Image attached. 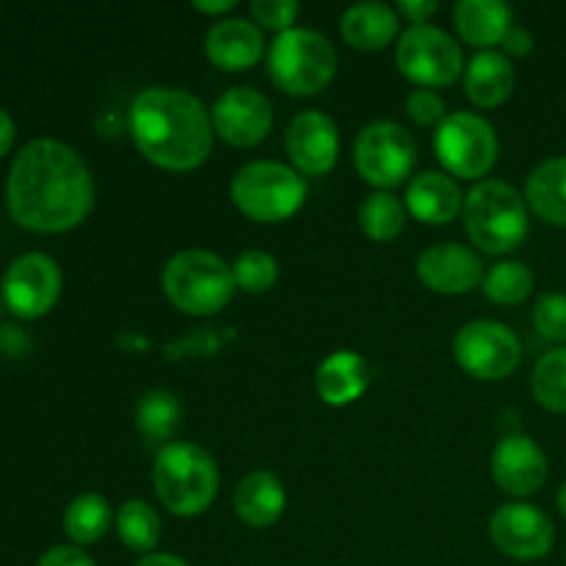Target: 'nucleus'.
<instances>
[{"mask_svg":"<svg viewBox=\"0 0 566 566\" xmlns=\"http://www.w3.org/2000/svg\"><path fill=\"white\" fill-rule=\"evenodd\" d=\"M130 138L138 153L164 171H193L213 149V119L202 99L169 86L144 88L133 97Z\"/></svg>","mask_w":566,"mask_h":566,"instance_id":"2","label":"nucleus"},{"mask_svg":"<svg viewBox=\"0 0 566 566\" xmlns=\"http://www.w3.org/2000/svg\"><path fill=\"white\" fill-rule=\"evenodd\" d=\"M418 166V144L412 133L398 122H370L359 130L354 142V169L368 186L379 191L403 186L415 177Z\"/></svg>","mask_w":566,"mask_h":566,"instance_id":"9","label":"nucleus"},{"mask_svg":"<svg viewBox=\"0 0 566 566\" xmlns=\"http://www.w3.org/2000/svg\"><path fill=\"white\" fill-rule=\"evenodd\" d=\"M0 310H3V296H0Z\"/></svg>","mask_w":566,"mask_h":566,"instance_id":"43","label":"nucleus"},{"mask_svg":"<svg viewBox=\"0 0 566 566\" xmlns=\"http://www.w3.org/2000/svg\"><path fill=\"white\" fill-rule=\"evenodd\" d=\"M235 6H238L235 0H193V11H199V14H210V17L230 14Z\"/></svg>","mask_w":566,"mask_h":566,"instance_id":"39","label":"nucleus"},{"mask_svg":"<svg viewBox=\"0 0 566 566\" xmlns=\"http://www.w3.org/2000/svg\"><path fill=\"white\" fill-rule=\"evenodd\" d=\"M525 202L545 224L566 227V155L551 158L531 171L525 182Z\"/></svg>","mask_w":566,"mask_h":566,"instance_id":"25","label":"nucleus"},{"mask_svg":"<svg viewBox=\"0 0 566 566\" xmlns=\"http://www.w3.org/2000/svg\"><path fill=\"white\" fill-rule=\"evenodd\" d=\"M481 287H484V296L490 302L514 307L534 293V271L520 260H501L486 271Z\"/></svg>","mask_w":566,"mask_h":566,"instance_id":"30","label":"nucleus"},{"mask_svg":"<svg viewBox=\"0 0 566 566\" xmlns=\"http://www.w3.org/2000/svg\"><path fill=\"white\" fill-rule=\"evenodd\" d=\"M166 298L186 315H216L235 296L232 265L208 249H182L171 254L160 274Z\"/></svg>","mask_w":566,"mask_h":566,"instance_id":"5","label":"nucleus"},{"mask_svg":"<svg viewBox=\"0 0 566 566\" xmlns=\"http://www.w3.org/2000/svg\"><path fill=\"white\" fill-rule=\"evenodd\" d=\"M340 33L348 48L374 53L398 36V11L387 3H354L343 11Z\"/></svg>","mask_w":566,"mask_h":566,"instance_id":"24","label":"nucleus"},{"mask_svg":"<svg viewBox=\"0 0 566 566\" xmlns=\"http://www.w3.org/2000/svg\"><path fill=\"white\" fill-rule=\"evenodd\" d=\"M114 509L103 495H77L75 501L66 506L64 512V531L75 545H94L108 534L111 523H114Z\"/></svg>","mask_w":566,"mask_h":566,"instance_id":"27","label":"nucleus"},{"mask_svg":"<svg viewBox=\"0 0 566 566\" xmlns=\"http://www.w3.org/2000/svg\"><path fill=\"white\" fill-rule=\"evenodd\" d=\"M285 149L298 175L324 177L335 169L337 158H340V130L324 111H302L287 125Z\"/></svg>","mask_w":566,"mask_h":566,"instance_id":"15","label":"nucleus"},{"mask_svg":"<svg viewBox=\"0 0 566 566\" xmlns=\"http://www.w3.org/2000/svg\"><path fill=\"white\" fill-rule=\"evenodd\" d=\"M558 509H562V514H564V520H566V481H564L562 490H558Z\"/></svg>","mask_w":566,"mask_h":566,"instance_id":"42","label":"nucleus"},{"mask_svg":"<svg viewBox=\"0 0 566 566\" xmlns=\"http://www.w3.org/2000/svg\"><path fill=\"white\" fill-rule=\"evenodd\" d=\"M501 48L506 59H523V55H528L534 50V36L523 25H512Z\"/></svg>","mask_w":566,"mask_h":566,"instance_id":"38","label":"nucleus"},{"mask_svg":"<svg viewBox=\"0 0 566 566\" xmlns=\"http://www.w3.org/2000/svg\"><path fill=\"white\" fill-rule=\"evenodd\" d=\"M464 232L475 249L492 258L514 252L531 232L528 202L503 180H481L464 193Z\"/></svg>","mask_w":566,"mask_h":566,"instance_id":"3","label":"nucleus"},{"mask_svg":"<svg viewBox=\"0 0 566 566\" xmlns=\"http://www.w3.org/2000/svg\"><path fill=\"white\" fill-rule=\"evenodd\" d=\"M409 216L429 227H446L462 216L464 197L459 182L446 171H423L412 177L403 197Z\"/></svg>","mask_w":566,"mask_h":566,"instance_id":"19","label":"nucleus"},{"mask_svg":"<svg viewBox=\"0 0 566 566\" xmlns=\"http://www.w3.org/2000/svg\"><path fill=\"white\" fill-rule=\"evenodd\" d=\"M418 280L442 296H462L484 282V260L462 243H434L418 258Z\"/></svg>","mask_w":566,"mask_h":566,"instance_id":"17","label":"nucleus"},{"mask_svg":"<svg viewBox=\"0 0 566 566\" xmlns=\"http://www.w3.org/2000/svg\"><path fill=\"white\" fill-rule=\"evenodd\" d=\"M407 116L420 127H440L448 116L446 99L434 88H412L407 97Z\"/></svg>","mask_w":566,"mask_h":566,"instance_id":"35","label":"nucleus"},{"mask_svg":"<svg viewBox=\"0 0 566 566\" xmlns=\"http://www.w3.org/2000/svg\"><path fill=\"white\" fill-rule=\"evenodd\" d=\"M534 329L539 332L545 340L566 346V296L564 293H545L539 302L534 304Z\"/></svg>","mask_w":566,"mask_h":566,"instance_id":"33","label":"nucleus"},{"mask_svg":"<svg viewBox=\"0 0 566 566\" xmlns=\"http://www.w3.org/2000/svg\"><path fill=\"white\" fill-rule=\"evenodd\" d=\"M531 392L542 409L566 415V346L553 348L536 363L531 374Z\"/></svg>","mask_w":566,"mask_h":566,"instance_id":"31","label":"nucleus"},{"mask_svg":"<svg viewBox=\"0 0 566 566\" xmlns=\"http://www.w3.org/2000/svg\"><path fill=\"white\" fill-rule=\"evenodd\" d=\"M407 205L390 191H374L365 197L363 208H359V224L363 232L376 243H387L398 238L407 227Z\"/></svg>","mask_w":566,"mask_h":566,"instance_id":"29","label":"nucleus"},{"mask_svg":"<svg viewBox=\"0 0 566 566\" xmlns=\"http://www.w3.org/2000/svg\"><path fill=\"white\" fill-rule=\"evenodd\" d=\"M370 368L363 354L357 352H335L318 365L315 370V392L326 407H352L368 392Z\"/></svg>","mask_w":566,"mask_h":566,"instance_id":"20","label":"nucleus"},{"mask_svg":"<svg viewBox=\"0 0 566 566\" xmlns=\"http://www.w3.org/2000/svg\"><path fill=\"white\" fill-rule=\"evenodd\" d=\"M230 197L249 221L282 224L307 202V182L293 166L276 160H252L235 171Z\"/></svg>","mask_w":566,"mask_h":566,"instance_id":"7","label":"nucleus"},{"mask_svg":"<svg viewBox=\"0 0 566 566\" xmlns=\"http://www.w3.org/2000/svg\"><path fill=\"white\" fill-rule=\"evenodd\" d=\"M501 142L484 116L473 111H453L434 130V155L453 180H484L497 164Z\"/></svg>","mask_w":566,"mask_h":566,"instance_id":"8","label":"nucleus"},{"mask_svg":"<svg viewBox=\"0 0 566 566\" xmlns=\"http://www.w3.org/2000/svg\"><path fill=\"white\" fill-rule=\"evenodd\" d=\"M490 539L514 562H539L556 545L553 520L539 506L514 501L503 503L490 520Z\"/></svg>","mask_w":566,"mask_h":566,"instance_id":"13","label":"nucleus"},{"mask_svg":"<svg viewBox=\"0 0 566 566\" xmlns=\"http://www.w3.org/2000/svg\"><path fill=\"white\" fill-rule=\"evenodd\" d=\"M232 509H235L238 520L249 528H271L285 514L287 492L274 473L254 470L235 486Z\"/></svg>","mask_w":566,"mask_h":566,"instance_id":"21","label":"nucleus"},{"mask_svg":"<svg viewBox=\"0 0 566 566\" xmlns=\"http://www.w3.org/2000/svg\"><path fill=\"white\" fill-rule=\"evenodd\" d=\"M116 534L122 545L133 553L149 556L160 542V514L142 497H130L116 512Z\"/></svg>","mask_w":566,"mask_h":566,"instance_id":"28","label":"nucleus"},{"mask_svg":"<svg viewBox=\"0 0 566 566\" xmlns=\"http://www.w3.org/2000/svg\"><path fill=\"white\" fill-rule=\"evenodd\" d=\"M36 566H97V564H94L92 556L83 553L81 547L59 545V547H50V551L39 558Z\"/></svg>","mask_w":566,"mask_h":566,"instance_id":"36","label":"nucleus"},{"mask_svg":"<svg viewBox=\"0 0 566 566\" xmlns=\"http://www.w3.org/2000/svg\"><path fill=\"white\" fill-rule=\"evenodd\" d=\"M396 64L418 88H442L464 75V53L457 39L437 25H409L396 44Z\"/></svg>","mask_w":566,"mask_h":566,"instance_id":"10","label":"nucleus"},{"mask_svg":"<svg viewBox=\"0 0 566 566\" xmlns=\"http://www.w3.org/2000/svg\"><path fill=\"white\" fill-rule=\"evenodd\" d=\"M269 75L291 97H313L329 88L337 72V50L313 28H291L269 44Z\"/></svg>","mask_w":566,"mask_h":566,"instance_id":"6","label":"nucleus"},{"mask_svg":"<svg viewBox=\"0 0 566 566\" xmlns=\"http://www.w3.org/2000/svg\"><path fill=\"white\" fill-rule=\"evenodd\" d=\"M61 269L50 254L28 252L9 265L0 296L9 313L22 321H36L55 307L61 296Z\"/></svg>","mask_w":566,"mask_h":566,"instance_id":"12","label":"nucleus"},{"mask_svg":"<svg viewBox=\"0 0 566 566\" xmlns=\"http://www.w3.org/2000/svg\"><path fill=\"white\" fill-rule=\"evenodd\" d=\"M219 464L197 442H169L158 448L153 486L175 517H199L219 495Z\"/></svg>","mask_w":566,"mask_h":566,"instance_id":"4","label":"nucleus"},{"mask_svg":"<svg viewBox=\"0 0 566 566\" xmlns=\"http://www.w3.org/2000/svg\"><path fill=\"white\" fill-rule=\"evenodd\" d=\"M453 359L479 381H503L520 368L523 343L506 324L479 318L464 324L453 337Z\"/></svg>","mask_w":566,"mask_h":566,"instance_id":"11","label":"nucleus"},{"mask_svg":"<svg viewBox=\"0 0 566 566\" xmlns=\"http://www.w3.org/2000/svg\"><path fill=\"white\" fill-rule=\"evenodd\" d=\"M232 280H235L238 291L252 293V296L269 293L280 280V263L274 254L263 252V249H247L232 263Z\"/></svg>","mask_w":566,"mask_h":566,"instance_id":"32","label":"nucleus"},{"mask_svg":"<svg viewBox=\"0 0 566 566\" xmlns=\"http://www.w3.org/2000/svg\"><path fill=\"white\" fill-rule=\"evenodd\" d=\"M136 566H191V564L182 562L180 556H171V553H149V556H144Z\"/></svg>","mask_w":566,"mask_h":566,"instance_id":"41","label":"nucleus"},{"mask_svg":"<svg viewBox=\"0 0 566 566\" xmlns=\"http://www.w3.org/2000/svg\"><path fill=\"white\" fill-rule=\"evenodd\" d=\"M396 11L407 17L412 25H426L440 11V3H434V0H401V3H396Z\"/></svg>","mask_w":566,"mask_h":566,"instance_id":"37","label":"nucleus"},{"mask_svg":"<svg viewBox=\"0 0 566 566\" xmlns=\"http://www.w3.org/2000/svg\"><path fill=\"white\" fill-rule=\"evenodd\" d=\"M547 457L528 434H509L492 451V479L497 490L525 501L547 481Z\"/></svg>","mask_w":566,"mask_h":566,"instance_id":"16","label":"nucleus"},{"mask_svg":"<svg viewBox=\"0 0 566 566\" xmlns=\"http://www.w3.org/2000/svg\"><path fill=\"white\" fill-rule=\"evenodd\" d=\"M265 53L269 48H265L263 28L243 17H224L210 25L205 36V55L216 70L247 72L258 66Z\"/></svg>","mask_w":566,"mask_h":566,"instance_id":"18","label":"nucleus"},{"mask_svg":"<svg viewBox=\"0 0 566 566\" xmlns=\"http://www.w3.org/2000/svg\"><path fill=\"white\" fill-rule=\"evenodd\" d=\"M6 205L20 227L59 235L81 227L94 208V180L86 160L53 138L25 144L6 180Z\"/></svg>","mask_w":566,"mask_h":566,"instance_id":"1","label":"nucleus"},{"mask_svg":"<svg viewBox=\"0 0 566 566\" xmlns=\"http://www.w3.org/2000/svg\"><path fill=\"white\" fill-rule=\"evenodd\" d=\"M249 11L254 17V25L265 28V31H276V36H280V33L296 28L293 22L302 14V6L296 0H254Z\"/></svg>","mask_w":566,"mask_h":566,"instance_id":"34","label":"nucleus"},{"mask_svg":"<svg viewBox=\"0 0 566 566\" xmlns=\"http://www.w3.org/2000/svg\"><path fill=\"white\" fill-rule=\"evenodd\" d=\"M512 6L497 0H459L453 9V25H457L462 42L475 50H492L503 44L512 22Z\"/></svg>","mask_w":566,"mask_h":566,"instance_id":"22","label":"nucleus"},{"mask_svg":"<svg viewBox=\"0 0 566 566\" xmlns=\"http://www.w3.org/2000/svg\"><path fill=\"white\" fill-rule=\"evenodd\" d=\"M14 122H11L9 111L0 108V158H3L6 153L11 149V144H14Z\"/></svg>","mask_w":566,"mask_h":566,"instance_id":"40","label":"nucleus"},{"mask_svg":"<svg viewBox=\"0 0 566 566\" xmlns=\"http://www.w3.org/2000/svg\"><path fill=\"white\" fill-rule=\"evenodd\" d=\"M216 136L224 144L238 149L258 147L274 125V108L269 97L260 94L258 88L235 86L227 88L210 108Z\"/></svg>","mask_w":566,"mask_h":566,"instance_id":"14","label":"nucleus"},{"mask_svg":"<svg viewBox=\"0 0 566 566\" xmlns=\"http://www.w3.org/2000/svg\"><path fill=\"white\" fill-rule=\"evenodd\" d=\"M514 66L497 50H484L464 66V94L475 108H497L514 92Z\"/></svg>","mask_w":566,"mask_h":566,"instance_id":"23","label":"nucleus"},{"mask_svg":"<svg viewBox=\"0 0 566 566\" xmlns=\"http://www.w3.org/2000/svg\"><path fill=\"white\" fill-rule=\"evenodd\" d=\"M180 401L169 390H147L136 403V426L142 437L153 446H169L177 423H180Z\"/></svg>","mask_w":566,"mask_h":566,"instance_id":"26","label":"nucleus"}]
</instances>
